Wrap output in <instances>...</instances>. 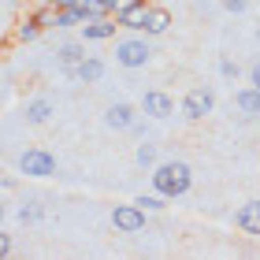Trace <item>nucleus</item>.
Returning <instances> with one entry per match:
<instances>
[{
	"label": "nucleus",
	"mask_w": 260,
	"mask_h": 260,
	"mask_svg": "<svg viewBox=\"0 0 260 260\" xmlns=\"http://www.w3.org/2000/svg\"><path fill=\"white\" fill-rule=\"evenodd\" d=\"M190 182H193V171H190V164H182V160H168V164H160V168L152 171V186H156L160 197H182L190 190Z\"/></svg>",
	"instance_id": "nucleus-1"
},
{
	"label": "nucleus",
	"mask_w": 260,
	"mask_h": 260,
	"mask_svg": "<svg viewBox=\"0 0 260 260\" xmlns=\"http://www.w3.org/2000/svg\"><path fill=\"white\" fill-rule=\"evenodd\" d=\"M19 168L22 175H30V179H49V175H56V156L45 149H26L19 156Z\"/></svg>",
	"instance_id": "nucleus-2"
},
{
	"label": "nucleus",
	"mask_w": 260,
	"mask_h": 260,
	"mask_svg": "<svg viewBox=\"0 0 260 260\" xmlns=\"http://www.w3.org/2000/svg\"><path fill=\"white\" fill-rule=\"evenodd\" d=\"M212 108H216V93H212L208 86H197V89H190L182 97V115L186 119H205Z\"/></svg>",
	"instance_id": "nucleus-3"
},
{
	"label": "nucleus",
	"mask_w": 260,
	"mask_h": 260,
	"mask_svg": "<svg viewBox=\"0 0 260 260\" xmlns=\"http://www.w3.org/2000/svg\"><path fill=\"white\" fill-rule=\"evenodd\" d=\"M112 223H115V231H123V234H138L141 227H145V208L138 205H115L112 212Z\"/></svg>",
	"instance_id": "nucleus-4"
},
{
	"label": "nucleus",
	"mask_w": 260,
	"mask_h": 260,
	"mask_svg": "<svg viewBox=\"0 0 260 260\" xmlns=\"http://www.w3.org/2000/svg\"><path fill=\"white\" fill-rule=\"evenodd\" d=\"M149 45L145 41H138V38H130V41H119L115 45V60H119L123 67H145L149 63Z\"/></svg>",
	"instance_id": "nucleus-5"
},
{
	"label": "nucleus",
	"mask_w": 260,
	"mask_h": 260,
	"mask_svg": "<svg viewBox=\"0 0 260 260\" xmlns=\"http://www.w3.org/2000/svg\"><path fill=\"white\" fill-rule=\"evenodd\" d=\"M141 108H145V115H152V119H168V115H175V104H171V97H168V93H160V89L145 93Z\"/></svg>",
	"instance_id": "nucleus-6"
},
{
	"label": "nucleus",
	"mask_w": 260,
	"mask_h": 260,
	"mask_svg": "<svg viewBox=\"0 0 260 260\" xmlns=\"http://www.w3.org/2000/svg\"><path fill=\"white\" fill-rule=\"evenodd\" d=\"M149 4L145 0H138L134 8H126V11H119V15H115V22H119V26H126V30H145V22H149Z\"/></svg>",
	"instance_id": "nucleus-7"
},
{
	"label": "nucleus",
	"mask_w": 260,
	"mask_h": 260,
	"mask_svg": "<svg viewBox=\"0 0 260 260\" xmlns=\"http://www.w3.org/2000/svg\"><path fill=\"white\" fill-rule=\"evenodd\" d=\"M104 123H108L112 130H130L134 126V108H130V104H112L108 112H104Z\"/></svg>",
	"instance_id": "nucleus-8"
},
{
	"label": "nucleus",
	"mask_w": 260,
	"mask_h": 260,
	"mask_svg": "<svg viewBox=\"0 0 260 260\" xmlns=\"http://www.w3.org/2000/svg\"><path fill=\"white\" fill-rule=\"evenodd\" d=\"M234 219H238V227L245 234H260V201H245Z\"/></svg>",
	"instance_id": "nucleus-9"
},
{
	"label": "nucleus",
	"mask_w": 260,
	"mask_h": 260,
	"mask_svg": "<svg viewBox=\"0 0 260 260\" xmlns=\"http://www.w3.org/2000/svg\"><path fill=\"white\" fill-rule=\"evenodd\" d=\"M234 104H238V112H242V115H260V86L242 89L238 97H234Z\"/></svg>",
	"instance_id": "nucleus-10"
},
{
	"label": "nucleus",
	"mask_w": 260,
	"mask_h": 260,
	"mask_svg": "<svg viewBox=\"0 0 260 260\" xmlns=\"http://www.w3.org/2000/svg\"><path fill=\"white\" fill-rule=\"evenodd\" d=\"M82 30H86V41H108V38H115V26L108 19H89Z\"/></svg>",
	"instance_id": "nucleus-11"
},
{
	"label": "nucleus",
	"mask_w": 260,
	"mask_h": 260,
	"mask_svg": "<svg viewBox=\"0 0 260 260\" xmlns=\"http://www.w3.org/2000/svg\"><path fill=\"white\" fill-rule=\"evenodd\" d=\"M86 60V49L82 45H75V41H67V45H60V63L67 67V75H75V67Z\"/></svg>",
	"instance_id": "nucleus-12"
},
{
	"label": "nucleus",
	"mask_w": 260,
	"mask_h": 260,
	"mask_svg": "<svg viewBox=\"0 0 260 260\" xmlns=\"http://www.w3.org/2000/svg\"><path fill=\"white\" fill-rule=\"evenodd\" d=\"M101 75H104V63L93 60V56H86V60L75 67V78H78V82H97Z\"/></svg>",
	"instance_id": "nucleus-13"
},
{
	"label": "nucleus",
	"mask_w": 260,
	"mask_h": 260,
	"mask_svg": "<svg viewBox=\"0 0 260 260\" xmlns=\"http://www.w3.org/2000/svg\"><path fill=\"white\" fill-rule=\"evenodd\" d=\"M171 26V11L168 8H152L149 11V22H145V34H164Z\"/></svg>",
	"instance_id": "nucleus-14"
},
{
	"label": "nucleus",
	"mask_w": 260,
	"mask_h": 260,
	"mask_svg": "<svg viewBox=\"0 0 260 260\" xmlns=\"http://www.w3.org/2000/svg\"><path fill=\"white\" fill-rule=\"evenodd\" d=\"M49 115H52V104L45 101V97H38V101L26 104V123H45Z\"/></svg>",
	"instance_id": "nucleus-15"
},
{
	"label": "nucleus",
	"mask_w": 260,
	"mask_h": 260,
	"mask_svg": "<svg viewBox=\"0 0 260 260\" xmlns=\"http://www.w3.org/2000/svg\"><path fill=\"white\" fill-rule=\"evenodd\" d=\"M41 30H45V26H41V19L34 15L30 22H22V26H19V41H38V38H41Z\"/></svg>",
	"instance_id": "nucleus-16"
},
{
	"label": "nucleus",
	"mask_w": 260,
	"mask_h": 260,
	"mask_svg": "<svg viewBox=\"0 0 260 260\" xmlns=\"http://www.w3.org/2000/svg\"><path fill=\"white\" fill-rule=\"evenodd\" d=\"M138 164H141V168L156 164V145H149V141H145V145H138Z\"/></svg>",
	"instance_id": "nucleus-17"
},
{
	"label": "nucleus",
	"mask_w": 260,
	"mask_h": 260,
	"mask_svg": "<svg viewBox=\"0 0 260 260\" xmlns=\"http://www.w3.org/2000/svg\"><path fill=\"white\" fill-rule=\"evenodd\" d=\"M104 4H108V11H112V15H119V11H126V8H134L138 0H104Z\"/></svg>",
	"instance_id": "nucleus-18"
},
{
	"label": "nucleus",
	"mask_w": 260,
	"mask_h": 260,
	"mask_svg": "<svg viewBox=\"0 0 260 260\" xmlns=\"http://www.w3.org/2000/svg\"><path fill=\"white\" fill-rule=\"evenodd\" d=\"M19 219H22V223H38V219H41V208H38V205L22 208V212H19Z\"/></svg>",
	"instance_id": "nucleus-19"
},
{
	"label": "nucleus",
	"mask_w": 260,
	"mask_h": 260,
	"mask_svg": "<svg viewBox=\"0 0 260 260\" xmlns=\"http://www.w3.org/2000/svg\"><path fill=\"white\" fill-rule=\"evenodd\" d=\"M223 8H227V11H234V15H242V11L249 8V0H223Z\"/></svg>",
	"instance_id": "nucleus-20"
},
{
	"label": "nucleus",
	"mask_w": 260,
	"mask_h": 260,
	"mask_svg": "<svg viewBox=\"0 0 260 260\" xmlns=\"http://www.w3.org/2000/svg\"><path fill=\"white\" fill-rule=\"evenodd\" d=\"M219 71H223V78H238V63H231V60H223Z\"/></svg>",
	"instance_id": "nucleus-21"
},
{
	"label": "nucleus",
	"mask_w": 260,
	"mask_h": 260,
	"mask_svg": "<svg viewBox=\"0 0 260 260\" xmlns=\"http://www.w3.org/2000/svg\"><path fill=\"white\" fill-rule=\"evenodd\" d=\"M138 205L141 208H164V201L160 197H138Z\"/></svg>",
	"instance_id": "nucleus-22"
},
{
	"label": "nucleus",
	"mask_w": 260,
	"mask_h": 260,
	"mask_svg": "<svg viewBox=\"0 0 260 260\" xmlns=\"http://www.w3.org/2000/svg\"><path fill=\"white\" fill-rule=\"evenodd\" d=\"M249 78H253V86H260V63L253 67V75H249Z\"/></svg>",
	"instance_id": "nucleus-23"
},
{
	"label": "nucleus",
	"mask_w": 260,
	"mask_h": 260,
	"mask_svg": "<svg viewBox=\"0 0 260 260\" xmlns=\"http://www.w3.org/2000/svg\"><path fill=\"white\" fill-rule=\"evenodd\" d=\"M8 4H30V0H8Z\"/></svg>",
	"instance_id": "nucleus-24"
},
{
	"label": "nucleus",
	"mask_w": 260,
	"mask_h": 260,
	"mask_svg": "<svg viewBox=\"0 0 260 260\" xmlns=\"http://www.w3.org/2000/svg\"><path fill=\"white\" fill-rule=\"evenodd\" d=\"M256 38H260V30H256Z\"/></svg>",
	"instance_id": "nucleus-25"
}]
</instances>
